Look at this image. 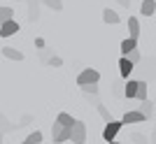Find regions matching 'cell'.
<instances>
[{
    "instance_id": "obj_1",
    "label": "cell",
    "mask_w": 156,
    "mask_h": 144,
    "mask_svg": "<svg viewBox=\"0 0 156 144\" xmlns=\"http://www.w3.org/2000/svg\"><path fill=\"white\" fill-rule=\"evenodd\" d=\"M121 128H124V121H117V118L107 121V125H105V130H103V139L105 142H114V137L119 135Z\"/></svg>"
},
{
    "instance_id": "obj_2",
    "label": "cell",
    "mask_w": 156,
    "mask_h": 144,
    "mask_svg": "<svg viewBox=\"0 0 156 144\" xmlns=\"http://www.w3.org/2000/svg\"><path fill=\"white\" fill-rule=\"evenodd\" d=\"M96 81H100V72L93 70V67H84V70L77 74V84H96Z\"/></svg>"
},
{
    "instance_id": "obj_3",
    "label": "cell",
    "mask_w": 156,
    "mask_h": 144,
    "mask_svg": "<svg viewBox=\"0 0 156 144\" xmlns=\"http://www.w3.org/2000/svg\"><path fill=\"white\" fill-rule=\"evenodd\" d=\"M19 33V23L14 19H7L0 23V37H12V35Z\"/></svg>"
},
{
    "instance_id": "obj_4",
    "label": "cell",
    "mask_w": 156,
    "mask_h": 144,
    "mask_svg": "<svg viewBox=\"0 0 156 144\" xmlns=\"http://www.w3.org/2000/svg\"><path fill=\"white\" fill-rule=\"evenodd\" d=\"M86 139V125L82 123V121H75L72 123V137L70 142H84Z\"/></svg>"
},
{
    "instance_id": "obj_5",
    "label": "cell",
    "mask_w": 156,
    "mask_h": 144,
    "mask_svg": "<svg viewBox=\"0 0 156 144\" xmlns=\"http://www.w3.org/2000/svg\"><path fill=\"white\" fill-rule=\"evenodd\" d=\"M121 121H124V123H142V121H147V116H144L140 109H133V111H126Z\"/></svg>"
},
{
    "instance_id": "obj_6",
    "label": "cell",
    "mask_w": 156,
    "mask_h": 144,
    "mask_svg": "<svg viewBox=\"0 0 156 144\" xmlns=\"http://www.w3.org/2000/svg\"><path fill=\"white\" fill-rule=\"evenodd\" d=\"M133 67H135V63L128 60V56H121V60H119V72H121V77L128 79L130 72H133Z\"/></svg>"
},
{
    "instance_id": "obj_7",
    "label": "cell",
    "mask_w": 156,
    "mask_h": 144,
    "mask_svg": "<svg viewBox=\"0 0 156 144\" xmlns=\"http://www.w3.org/2000/svg\"><path fill=\"white\" fill-rule=\"evenodd\" d=\"M2 56L9 60H23V53L19 49H14V46H2Z\"/></svg>"
},
{
    "instance_id": "obj_8",
    "label": "cell",
    "mask_w": 156,
    "mask_h": 144,
    "mask_svg": "<svg viewBox=\"0 0 156 144\" xmlns=\"http://www.w3.org/2000/svg\"><path fill=\"white\" fill-rule=\"evenodd\" d=\"M70 137H72V125H63L61 132L54 137V142H70Z\"/></svg>"
},
{
    "instance_id": "obj_9",
    "label": "cell",
    "mask_w": 156,
    "mask_h": 144,
    "mask_svg": "<svg viewBox=\"0 0 156 144\" xmlns=\"http://www.w3.org/2000/svg\"><path fill=\"white\" fill-rule=\"evenodd\" d=\"M103 21H105V23H119L121 19H119V14L114 12V9L105 7V9H103Z\"/></svg>"
},
{
    "instance_id": "obj_10",
    "label": "cell",
    "mask_w": 156,
    "mask_h": 144,
    "mask_svg": "<svg viewBox=\"0 0 156 144\" xmlns=\"http://www.w3.org/2000/svg\"><path fill=\"white\" fill-rule=\"evenodd\" d=\"M154 9H156V0H144L142 5H140V14L142 16H151Z\"/></svg>"
},
{
    "instance_id": "obj_11",
    "label": "cell",
    "mask_w": 156,
    "mask_h": 144,
    "mask_svg": "<svg viewBox=\"0 0 156 144\" xmlns=\"http://www.w3.org/2000/svg\"><path fill=\"white\" fill-rule=\"evenodd\" d=\"M128 35H130V37H140V21H137L135 19V16H130V19H128Z\"/></svg>"
},
{
    "instance_id": "obj_12",
    "label": "cell",
    "mask_w": 156,
    "mask_h": 144,
    "mask_svg": "<svg viewBox=\"0 0 156 144\" xmlns=\"http://www.w3.org/2000/svg\"><path fill=\"white\" fill-rule=\"evenodd\" d=\"M124 95H126V98H135V95H137V81H133V79H128V81H126Z\"/></svg>"
},
{
    "instance_id": "obj_13",
    "label": "cell",
    "mask_w": 156,
    "mask_h": 144,
    "mask_svg": "<svg viewBox=\"0 0 156 144\" xmlns=\"http://www.w3.org/2000/svg\"><path fill=\"white\" fill-rule=\"evenodd\" d=\"M135 46H137V39L128 35V37H126L124 42H121V56H126V53H128L130 49H135Z\"/></svg>"
},
{
    "instance_id": "obj_14",
    "label": "cell",
    "mask_w": 156,
    "mask_h": 144,
    "mask_svg": "<svg viewBox=\"0 0 156 144\" xmlns=\"http://www.w3.org/2000/svg\"><path fill=\"white\" fill-rule=\"evenodd\" d=\"M137 109L142 111V114H144L147 118H149L151 114H154V107H151V102H149V100H140V105H137Z\"/></svg>"
},
{
    "instance_id": "obj_15",
    "label": "cell",
    "mask_w": 156,
    "mask_h": 144,
    "mask_svg": "<svg viewBox=\"0 0 156 144\" xmlns=\"http://www.w3.org/2000/svg\"><path fill=\"white\" fill-rule=\"evenodd\" d=\"M96 107H98V114L103 116V121H105V123H107V121H112V114L107 111V107H105L103 102H96Z\"/></svg>"
},
{
    "instance_id": "obj_16",
    "label": "cell",
    "mask_w": 156,
    "mask_h": 144,
    "mask_svg": "<svg viewBox=\"0 0 156 144\" xmlns=\"http://www.w3.org/2000/svg\"><path fill=\"white\" fill-rule=\"evenodd\" d=\"M56 121H58L61 125H72V123H75V118H72L70 114H65V111H61L58 116H56Z\"/></svg>"
},
{
    "instance_id": "obj_17",
    "label": "cell",
    "mask_w": 156,
    "mask_h": 144,
    "mask_svg": "<svg viewBox=\"0 0 156 144\" xmlns=\"http://www.w3.org/2000/svg\"><path fill=\"white\" fill-rule=\"evenodd\" d=\"M7 19H14V9L12 7H0V23Z\"/></svg>"
},
{
    "instance_id": "obj_18",
    "label": "cell",
    "mask_w": 156,
    "mask_h": 144,
    "mask_svg": "<svg viewBox=\"0 0 156 144\" xmlns=\"http://www.w3.org/2000/svg\"><path fill=\"white\" fill-rule=\"evenodd\" d=\"M135 100H147V84L144 81H137V95Z\"/></svg>"
},
{
    "instance_id": "obj_19",
    "label": "cell",
    "mask_w": 156,
    "mask_h": 144,
    "mask_svg": "<svg viewBox=\"0 0 156 144\" xmlns=\"http://www.w3.org/2000/svg\"><path fill=\"white\" fill-rule=\"evenodd\" d=\"M40 142H42V132H40V130L30 132V135L26 137V144H40Z\"/></svg>"
},
{
    "instance_id": "obj_20",
    "label": "cell",
    "mask_w": 156,
    "mask_h": 144,
    "mask_svg": "<svg viewBox=\"0 0 156 144\" xmlns=\"http://www.w3.org/2000/svg\"><path fill=\"white\" fill-rule=\"evenodd\" d=\"M82 91H84L86 95H96L98 93V81L96 84H82Z\"/></svg>"
},
{
    "instance_id": "obj_21",
    "label": "cell",
    "mask_w": 156,
    "mask_h": 144,
    "mask_svg": "<svg viewBox=\"0 0 156 144\" xmlns=\"http://www.w3.org/2000/svg\"><path fill=\"white\" fill-rule=\"evenodd\" d=\"M12 128H14V125L7 121V116H5V114H0V132H7V130H12Z\"/></svg>"
},
{
    "instance_id": "obj_22",
    "label": "cell",
    "mask_w": 156,
    "mask_h": 144,
    "mask_svg": "<svg viewBox=\"0 0 156 144\" xmlns=\"http://www.w3.org/2000/svg\"><path fill=\"white\" fill-rule=\"evenodd\" d=\"M126 56H128V60H133L135 65L140 63V58H142V56H140V49H137V46H135V49H130V51L126 53Z\"/></svg>"
},
{
    "instance_id": "obj_23",
    "label": "cell",
    "mask_w": 156,
    "mask_h": 144,
    "mask_svg": "<svg viewBox=\"0 0 156 144\" xmlns=\"http://www.w3.org/2000/svg\"><path fill=\"white\" fill-rule=\"evenodd\" d=\"M44 5L56 9V12H61V9H63V0H44Z\"/></svg>"
},
{
    "instance_id": "obj_24",
    "label": "cell",
    "mask_w": 156,
    "mask_h": 144,
    "mask_svg": "<svg viewBox=\"0 0 156 144\" xmlns=\"http://www.w3.org/2000/svg\"><path fill=\"white\" fill-rule=\"evenodd\" d=\"M47 63H49L51 67H61V65H63V58H58V56H51V58L47 60Z\"/></svg>"
},
{
    "instance_id": "obj_25",
    "label": "cell",
    "mask_w": 156,
    "mask_h": 144,
    "mask_svg": "<svg viewBox=\"0 0 156 144\" xmlns=\"http://www.w3.org/2000/svg\"><path fill=\"white\" fill-rule=\"evenodd\" d=\"M61 128H63V125H61L58 121H56V123L51 125V137H56V135H58V132H61Z\"/></svg>"
},
{
    "instance_id": "obj_26",
    "label": "cell",
    "mask_w": 156,
    "mask_h": 144,
    "mask_svg": "<svg viewBox=\"0 0 156 144\" xmlns=\"http://www.w3.org/2000/svg\"><path fill=\"white\" fill-rule=\"evenodd\" d=\"M130 139H133V142H147V137H144V135H140V132H135Z\"/></svg>"
},
{
    "instance_id": "obj_27",
    "label": "cell",
    "mask_w": 156,
    "mask_h": 144,
    "mask_svg": "<svg viewBox=\"0 0 156 144\" xmlns=\"http://www.w3.org/2000/svg\"><path fill=\"white\" fill-rule=\"evenodd\" d=\"M114 93H117V95H124V88H121V84H119V81L114 84Z\"/></svg>"
},
{
    "instance_id": "obj_28",
    "label": "cell",
    "mask_w": 156,
    "mask_h": 144,
    "mask_svg": "<svg viewBox=\"0 0 156 144\" xmlns=\"http://www.w3.org/2000/svg\"><path fill=\"white\" fill-rule=\"evenodd\" d=\"M117 2H119L121 7H128V5H130V0H117Z\"/></svg>"
},
{
    "instance_id": "obj_29",
    "label": "cell",
    "mask_w": 156,
    "mask_h": 144,
    "mask_svg": "<svg viewBox=\"0 0 156 144\" xmlns=\"http://www.w3.org/2000/svg\"><path fill=\"white\" fill-rule=\"evenodd\" d=\"M0 142H2V132H0Z\"/></svg>"
}]
</instances>
